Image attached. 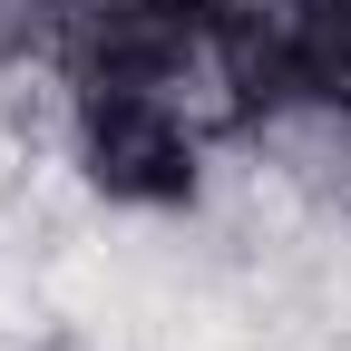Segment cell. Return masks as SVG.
Masks as SVG:
<instances>
[{
    "mask_svg": "<svg viewBox=\"0 0 351 351\" xmlns=\"http://www.w3.org/2000/svg\"><path fill=\"white\" fill-rule=\"evenodd\" d=\"M78 166L117 205H186L195 195V117L156 88L78 78Z\"/></svg>",
    "mask_w": 351,
    "mask_h": 351,
    "instance_id": "1",
    "label": "cell"
}]
</instances>
